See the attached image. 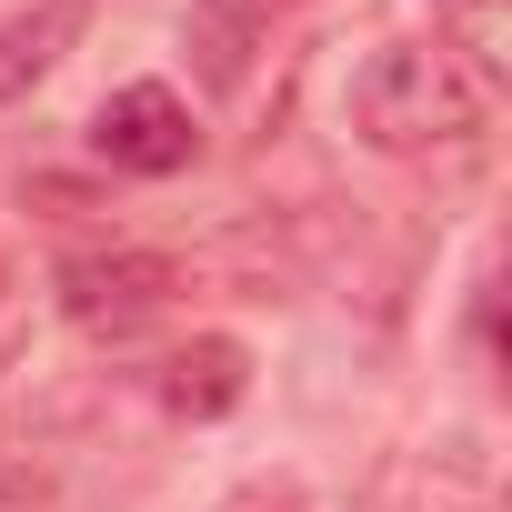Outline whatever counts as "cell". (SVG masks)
Returning <instances> with one entry per match:
<instances>
[{"label":"cell","instance_id":"1","mask_svg":"<svg viewBox=\"0 0 512 512\" xmlns=\"http://www.w3.org/2000/svg\"><path fill=\"white\" fill-rule=\"evenodd\" d=\"M482 71L452 41H382L352 71V131L382 161H422V151H462L482 131Z\"/></svg>","mask_w":512,"mask_h":512},{"label":"cell","instance_id":"2","mask_svg":"<svg viewBox=\"0 0 512 512\" xmlns=\"http://www.w3.org/2000/svg\"><path fill=\"white\" fill-rule=\"evenodd\" d=\"M181 292V272L161 262V251H91V262L61 272V312L91 332V342H131L141 322H161Z\"/></svg>","mask_w":512,"mask_h":512},{"label":"cell","instance_id":"3","mask_svg":"<svg viewBox=\"0 0 512 512\" xmlns=\"http://www.w3.org/2000/svg\"><path fill=\"white\" fill-rule=\"evenodd\" d=\"M91 151H101L111 171L161 181V171H191L201 131H191V101H181L171 81H131V91H111V101L91 111Z\"/></svg>","mask_w":512,"mask_h":512},{"label":"cell","instance_id":"4","mask_svg":"<svg viewBox=\"0 0 512 512\" xmlns=\"http://www.w3.org/2000/svg\"><path fill=\"white\" fill-rule=\"evenodd\" d=\"M292 11V0H191V21H181V51L201 71V91H241L251 51L272 41V21Z\"/></svg>","mask_w":512,"mask_h":512},{"label":"cell","instance_id":"5","mask_svg":"<svg viewBox=\"0 0 512 512\" xmlns=\"http://www.w3.org/2000/svg\"><path fill=\"white\" fill-rule=\"evenodd\" d=\"M81 31H91V0H31V11H11L0 21V101H21Z\"/></svg>","mask_w":512,"mask_h":512},{"label":"cell","instance_id":"6","mask_svg":"<svg viewBox=\"0 0 512 512\" xmlns=\"http://www.w3.org/2000/svg\"><path fill=\"white\" fill-rule=\"evenodd\" d=\"M251 392V352L231 342V332H201L191 352H171V372H161V402L181 412V422H211V412H231Z\"/></svg>","mask_w":512,"mask_h":512},{"label":"cell","instance_id":"7","mask_svg":"<svg viewBox=\"0 0 512 512\" xmlns=\"http://www.w3.org/2000/svg\"><path fill=\"white\" fill-rule=\"evenodd\" d=\"M432 512H492V482L472 462H432Z\"/></svg>","mask_w":512,"mask_h":512},{"label":"cell","instance_id":"8","mask_svg":"<svg viewBox=\"0 0 512 512\" xmlns=\"http://www.w3.org/2000/svg\"><path fill=\"white\" fill-rule=\"evenodd\" d=\"M0 512H51V492L31 472H0Z\"/></svg>","mask_w":512,"mask_h":512},{"label":"cell","instance_id":"9","mask_svg":"<svg viewBox=\"0 0 512 512\" xmlns=\"http://www.w3.org/2000/svg\"><path fill=\"white\" fill-rule=\"evenodd\" d=\"M452 11H462V21H472V41H482V61H492V31H502V21H492V11H502V0H452Z\"/></svg>","mask_w":512,"mask_h":512}]
</instances>
